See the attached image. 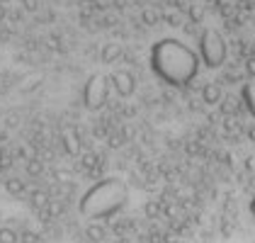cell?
<instances>
[{
  "instance_id": "cell-1",
  "label": "cell",
  "mask_w": 255,
  "mask_h": 243,
  "mask_svg": "<svg viewBox=\"0 0 255 243\" xmlns=\"http://www.w3.org/2000/svg\"><path fill=\"white\" fill-rule=\"evenodd\" d=\"M129 207H131V187L117 175H107L90 182L78 197L80 217L100 229L122 219L129 212Z\"/></svg>"
},
{
  "instance_id": "cell-2",
  "label": "cell",
  "mask_w": 255,
  "mask_h": 243,
  "mask_svg": "<svg viewBox=\"0 0 255 243\" xmlns=\"http://www.w3.org/2000/svg\"><path fill=\"white\" fill-rule=\"evenodd\" d=\"M199 54L180 39H160L151 49V68L165 85H190L199 76Z\"/></svg>"
},
{
  "instance_id": "cell-3",
  "label": "cell",
  "mask_w": 255,
  "mask_h": 243,
  "mask_svg": "<svg viewBox=\"0 0 255 243\" xmlns=\"http://www.w3.org/2000/svg\"><path fill=\"white\" fill-rule=\"evenodd\" d=\"M197 54H199V61L202 66L212 68V71H219L229 63V44L224 39V34L214 29V27H207L202 29L199 34V46H197Z\"/></svg>"
},
{
  "instance_id": "cell-4",
  "label": "cell",
  "mask_w": 255,
  "mask_h": 243,
  "mask_svg": "<svg viewBox=\"0 0 255 243\" xmlns=\"http://www.w3.org/2000/svg\"><path fill=\"white\" fill-rule=\"evenodd\" d=\"M83 102L88 110H100L107 102V78L105 76H90L83 88Z\"/></svg>"
},
{
  "instance_id": "cell-5",
  "label": "cell",
  "mask_w": 255,
  "mask_h": 243,
  "mask_svg": "<svg viewBox=\"0 0 255 243\" xmlns=\"http://www.w3.org/2000/svg\"><path fill=\"white\" fill-rule=\"evenodd\" d=\"M117 90L122 93V95H129V93L134 90V83H131V78H129L127 73L117 76Z\"/></svg>"
}]
</instances>
